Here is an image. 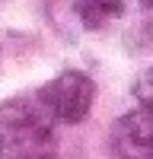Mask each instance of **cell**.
<instances>
[{
    "instance_id": "5",
    "label": "cell",
    "mask_w": 153,
    "mask_h": 159,
    "mask_svg": "<svg viewBox=\"0 0 153 159\" xmlns=\"http://www.w3.org/2000/svg\"><path fill=\"white\" fill-rule=\"evenodd\" d=\"M134 99L140 102V111L153 115V67L137 73V80H134Z\"/></svg>"
},
{
    "instance_id": "1",
    "label": "cell",
    "mask_w": 153,
    "mask_h": 159,
    "mask_svg": "<svg viewBox=\"0 0 153 159\" xmlns=\"http://www.w3.org/2000/svg\"><path fill=\"white\" fill-rule=\"evenodd\" d=\"M0 159H58L51 115L38 99L0 102Z\"/></svg>"
},
{
    "instance_id": "3",
    "label": "cell",
    "mask_w": 153,
    "mask_h": 159,
    "mask_svg": "<svg viewBox=\"0 0 153 159\" xmlns=\"http://www.w3.org/2000/svg\"><path fill=\"white\" fill-rule=\"evenodd\" d=\"M112 150L118 159H153V115L128 111L112 127Z\"/></svg>"
},
{
    "instance_id": "4",
    "label": "cell",
    "mask_w": 153,
    "mask_h": 159,
    "mask_svg": "<svg viewBox=\"0 0 153 159\" xmlns=\"http://www.w3.org/2000/svg\"><path fill=\"white\" fill-rule=\"evenodd\" d=\"M73 10L86 19V25H99L105 16H121L124 3H76Z\"/></svg>"
},
{
    "instance_id": "2",
    "label": "cell",
    "mask_w": 153,
    "mask_h": 159,
    "mask_svg": "<svg viewBox=\"0 0 153 159\" xmlns=\"http://www.w3.org/2000/svg\"><path fill=\"white\" fill-rule=\"evenodd\" d=\"M93 99H96V83L83 70H64L38 92V105L51 118L67 121V124L83 121L93 108Z\"/></svg>"
}]
</instances>
